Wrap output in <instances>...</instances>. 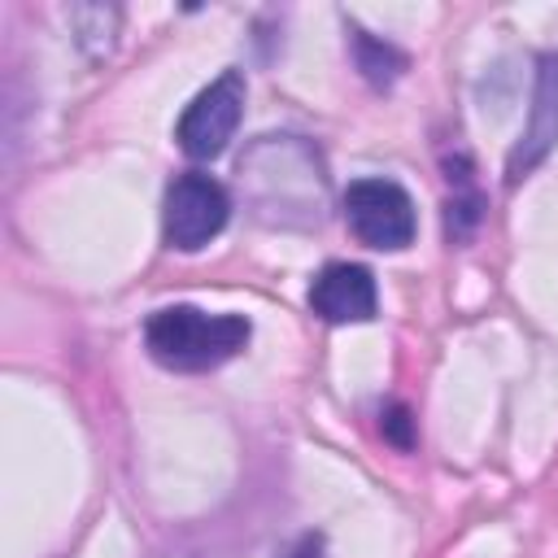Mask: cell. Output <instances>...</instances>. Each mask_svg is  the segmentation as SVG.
<instances>
[{
	"label": "cell",
	"mask_w": 558,
	"mask_h": 558,
	"mask_svg": "<svg viewBox=\"0 0 558 558\" xmlns=\"http://www.w3.org/2000/svg\"><path fill=\"white\" fill-rule=\"evenodd\" d=\"M240 187L253 201V214L275 227H318L327 174L318 153L296 135H262L240 157Z\"/></svg>",
	"instance_id": "6da1fadb"
},
{
	"label": "cell",
	"mask_w": 558,
	"mask_h": 558,
	"mask_svg": "<svg viewBox=\"0 0 558 558\" xmlns=\"http://www.w3.org/2000/svg\"><path fill=\"white\" fill-rule=\"evenodd\" d=\"M244 314H205L196 305H166L144 323V344L166 371H214L248 344Z\"/></svg>",
	"instance_id": "7a4b0ae2"
},
{
	"label": "cell",
	"mask_w": 558,
	"mask_h": 558,
	"mask_svg": "<svg viewBox=\"0 0 558 558\" xmlns=\"http://www.w3.org/2000/svg\"><path fill=\"white\" fill-rule=\"evenodd\" d=\"M344 222L362 244L379 253L405 248L418 231L414 201L397 179H353L344 187Z\"/></svg>",
	"instance_id": "3957f363"
},
{
	"label": "cell",
	"mask_w": 558,
	"mask_h": 558,
	"mask_svg": "<svg viewBox=\"0 0 558 558\" xmlns=\"http://www.w3.org/2000/svg\"><path fill=\"white\" fill-rule=\"evenodd\" d=\"M227 214H231V201H227V187L201 170H187L179 174L170 187H166V209H161V235L170 248L179 253H196L205 248L222 227H227Z\"/></svg>",
	"instance_id": "277c9868"
},
{
	"label": "cell",
	"mask_w": 558,
	"mask_h": 558,
	"mask_svg": "<svg viewBox=\"0 0 558 558\" xmlns=\"http://www.w3.org/2000/svg\"><path fill=\"white\" fill-rule=\"evenodd\" d=\"M244 92L248 87H244L240 70H222L209 87H201L192 96V105L183 109L179 126H174L179 148L187 157H196V161H214L231 144V135H235V126L244 118Z\"/></svg>",
	"instance_id": "5b68a950"
},
{
	"label": "cell",
	"mask_w": 558,
	"mask_h": 558,
	"mask_svg": "<svg viewBox=\"0 0 558 558\" xmlns=\"http://www.w3.org/2000/svg\"><path fill=\"white\" fill-rule=\"evenodd\" d=\"M558 144V52L536 57V87H532V109L527 122L506 157V183H523Z\"/></svg>",
	"instance_id": "8992f818"
},
{
	"label": "cell",
	"mask_w": 558,
	"mask_h": 558,
	"mask_svg": "<svg viewBox=\"0 0 558 558\" xmlns=\"http://www.w3.org/2000/svg\"><path fill=\"white\" fill-rule=\"evenodd\" d=\"M310 310L323 323H366L375 314V275L357 262H331L310 283Z\"/></svg>",
	"instance_id": "52a82bcc"
},
{
	"label": "cell",
	"mask_w": 558,
	"mask_h": 558,
	"mask_svg": "<svg viewBox=\"0 0 558 558\" xmlns=\"http://www.w3.org/2000/svg\"><path fill=\"white\" fill-rule=\"evenodd\" d=\"M349 35H353V61H357L362 78L371 87H392L401 78V70H405V52L392 48L388 39L362 31V26H349Z\"/></svg>",
	"instance_id": "ba28073f"
},
{
	"label": "cell",
	"mask_w": 558,
	"mask_h": 558,
	"mask_svg": "<svg viewBox=\"0 0 558 558\" xmlns=\"http://www.w3.org/2000/svg\"><path fill=\"white\" fill-rule=\"evenodd\" d=\"M384 436H388L397 449H410V445H414V418H410L405 405H392V410L384 414Z\"/></svg>",
	"instance_id": "9c48e42d"
},
{
	"label": "cell",
	"mask_w": 558,
	"mask_h": 558,
	"mask_svg": "<svg viewBox=\"0 0 558 558\" xmlns=\"http://www.w3.org/2000/svg\"><path fill=\"white\" fill-rule=\"evenodd\" d=\"M283 558H323V536H318V532L296 536V541H292V549H288Z\"/></svg>",
	"instance_id": "30bf717a"
}]
</instances>
